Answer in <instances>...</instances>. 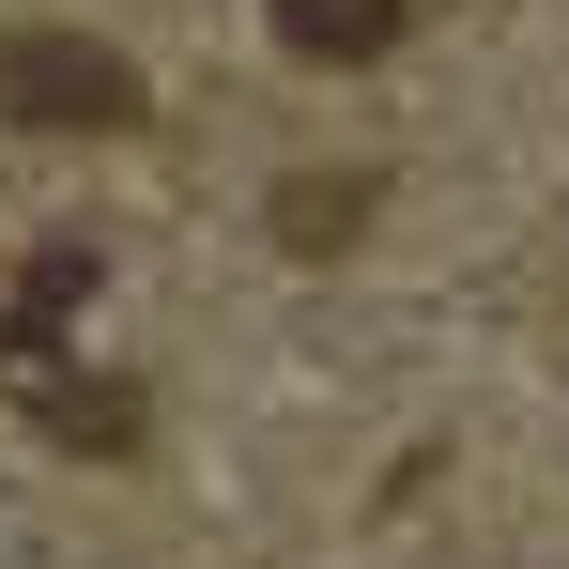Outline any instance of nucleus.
Segmentation results:
<instances>
[{"mask_svg":"<svg viewBox=\"0 0 569 569\" xmlns=\"http://www.w3.org/2000/svg\"><path fill=\"white\" fill-rule=\"evenodd\" d=\"M431 0H278V47L292 62H385Z\"/></svg>","mask_w":569,"mask_h":569,"instance_id":"2","label":"nucleus"},{"mask_svg":"<svg viewBox=\"0 0 569 569\" xmlns=\"http://www.w3.org/2000/svg\"><path fill=\"white\" fill-rule=\"evenodd\" d=\"M0 123H31V139H108V123H139V62L93 47V31H0Z\"/></svg>","mask_w":569,"mask_h":569,"instance_id":"1","label":"nucleus"}]
</instances>
